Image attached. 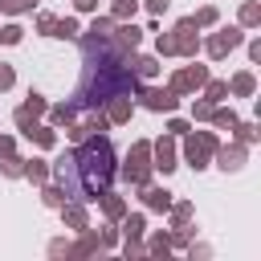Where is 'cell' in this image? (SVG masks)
<instances>
[{
	"instance_id": "obj_13",
	"label": "cell",
	"mask_w": 261,
	"mask_h": 261,
	"mask_svg": "<svg viewBox=\"0 0 261 261\" xmlns=\"http://www.w3.org/2000/svg\"><path fill=\"white\" fill-rule=\"evenodd\" d=\"M61 220H65V228H73V232L90 228V212H86L82 200H65V204H61Z\"/></svg>"
},
{
	"instance_id": "obj_8",
	"label": "cell",
	"mask_w": 261,
	"mask_h": 261,
	"mask_svg": "<svg viewBox=\"0 0 261 261\" xmlns=\"http://www.w3.org/2000/svg\"><path fill=\"white\" fill-rule=\"evenodd\" d=\"M45 110H49V102H45V98H41L37 90H29V98H24L20 106H16V114H12V122H16L20 130H24V126H33V122H37V118H41Z\"/></svg>"
},
{
	"instance_id": "obj_12",
	"label": "cell",
	"mask_w": 261,
	"mask_h": 261,
	"mask_svg": "<svg viewBox=\"0 0 261 261\" xmlns=\"http://www.w3.org/2000/svg\"><path fill=\"white\" fill-rule=\"evenodd\" d=\"M130 114H135V98H130V94H114V98L106 102V122H110V126L130 122Z\"/></svg>"
},
{
	"instance_id": "obj_26",
	"label": "cell",
	"mask_w": 261,
	"mask_h": 261,
	"mask_svg": "<svg viewBox=\"0 0 261 261\" xmlns=\"http://www.w3.org/2000/svg\"><path fill=\"white\" fill-rule=\"evenodd\" d=\"M65 200H69V196H65L57 184H41V204H45V208H61Z\"/></svg>"
},
{
	"instance_id": "obj_29",
	"label": "cell",
	"mask_w": 261,
	"mask_h": 261,
	"mask_svg": "<svg viewBox=\"0 0 261 261\" xmlns=\"http://www.w3.org/2000/svg\"><path fill=\"white\" fill-rule=\"evenodd\" d=\"M241 24H245V29L261 24V4H257V0H245V4H241Z\"/></svg>"
},
{
	"instance_id": "obj_47",
	"label": "cell",
	"mask_w": 261,
	"mask_h": 261,
	"mask_svg": "<svg viewBox=\"0 0 261 261\" xmlns=\"http://www.w3.org/2000/svg\"><path fill=\"white\" fill-rule=\"evenodd\" d=\"M249 61H261V41H249Z\"/></svg>"
},
{
	"instance_id": "obj_37",
	"label": "cell",
	"mask_w": 261,
	"mask_h": 261,
	"mask_svg": "<svg viewBox=\"0 0 261 261\" xmlns=\"http://www.w3.org/2000/svg\"><path fill=\"white\" fill-rule=\"evenodd\" d=\"M122 253H126V257H147V245H143L139 237H126V241H122Z\"/></svg>"
},
{
	"instance_id": "obj_7",
	"label": "cell",
	"mask_w": 261,
	"mask_h": 261,
	"mask_svg": "<svg viewBox=\"0 0 261 261\" xmlns=\"http://www.w3.org/2000/svg\"><path fill=\"white\" fill-rule=\"evenodd\" d=\"M204 82H208V65H184V69L171 73L167 86H171L175 94H192V90H200Z\"/></svg>"
},
{
	"instance_id": "obj_27",
	"label": "cell",
	"mask_w": 261,
	"mask_h": 261,
	"mask_svg": "<svg viewBox=\"0 0 261 261\" xmlns=\"http://www.w3.org/2000/svg\"><path fill=\"white\" fill-rule=\"evenodd\" d=\"M122 232H126V237H143V232H147V216H143V212H135V216L122 212Z\"/></svg>"
},
{
	"instance_id": "obj_3",
	"label": "cell",
	"mask_w": 261,
	"mask_h": 261,
	"mask_svg": "<svg viewBox=\"0 0 261 261\" xmlns=\"http://www.w3.org/2000/svg\"><path fill=\"white\" fill-rule=\"evenodd\" d=\"M216 147H220V139H216L212 130H188V135H184V159H188L196 171L208 167V159H212Z\"/></svg>"
},
{
	"instance_id": "obj_30",
	"label": "cell",
	"mask_w": 261,
	"mask_h": 261,
	"mask_svg": "<svg viewBox=\"0 0 261 261\" xmlns=\"http://www.w3.org/2000/svg\"><path fill=\"white\" fill-rule=\"evenodd\" d=\"M192 20H196V29H212V24L220 20V12H216L212 4H204V8H196V16H192Z\"/></svg>"
},
{
	"instance_id": "obj_23",
	"label": "cell",
	"mask_w": 261,
	"mask_h": 261,
	"mask_svg": "<svg viewBox=\"0 0 261 261\" xmlns=\"http://www.w3.org/2000/svg\"><path fill=\"white\" fill-rule=\"evenodd\" d=\"M110 33H114V20H110V16H94V24L86 29V37H82V41H106Z\"/></svg>"
},
{
	"instance_id": "obj_14",
	"label": "cell",
	"mask_w": 261,
	"mask_h": 261,
	"mask_svg": "<svg viewBox=\"0 0 261 261\" xmlns=\"http://www.w3.org/2000/svg\"><path fill=\"white\" fill-rule=\"evenodd\" d=\"M130 69L139 73V82H151V77H159V57H151V53H130Z\"/></svg>"
},
{
	"instance_id": "obj_25",
	"label": "cell",
	"mask_w": 261,
	"mask_h": 261,
	"mask_svg": "<svg viewBox=\"0 0 261 261\" xmlns=\"http://www.w3.org/2000/svg\"><path fill=\"white\" fill-rule=\"evenodd\" d=\"M24 179L49 184V163H45V159H24Z\"/></svg>"
},
{
	"instance_id": "obj_42",
	"label": "cell",
	"mask_w": 261,
	"mask_h": 261,
	"mask_svg": "<svg viewBox=\"0 0 261 261\" xmlns=\"http://www.w3.org/2000/svg\"><path fill=\"white\" fill-rule=\"evenodd\" d=\"M98 241H102V249H114V245H118L114 228H98Z\"/></svg>"
},
{
	"instance_id": "obj_35",
	"label": "cell",
	"mask_w": 261,
	"mask_h": 261,
	"mask_svg": "<svg viewBox=\"0 0 261 261\" xmlns=\"http://www.w3.org/2000/svg\"><path fill=\"white\" fill-rule=\"evenodd\" d=\"M33 4H37V0H0V12L20 16V12H33Z\"/></svg>"
},
{
	"instance_id": "obj_1",
	"label": "cell",
	"mask_w": 261,
	"mask_h": 261,
	"mask_svg": "<svg viewBox=\"0 0 261 261\" xmlns=\"http://www.w3.org/2000/svg\"><path fill=\"white\" fill-rule=\"evenodd\" d=\"M73 167H77V200L94 204L110 179H114V147L106 135H86L82 143H73Z\"/></svg>"
},
{
	"instance_id": "obj_38",
	"label": "cell",
	"mask_w": 261,
	"mask_h": 261,
	"mask_svg": "<svg viewBox=\"0 0 261 261\" xmlns=\"http://www.w3.org/2000/svg\"><path fill=\"white\" fill-rule=\"evenodd\" d=\"M208 114H212V102H208V98L192 102V118H196V122H208Z\"/></svg>"
},
{
	"instance_id": "obj_17",
	"label": "cell",
	"mask_w": 261,
	"mask_h": 261,
	"mask_svg": "<svg viewBox=\"0 0 261 261\" xmlns=\"http://www.w3.org/2000/svg\"><path fill=\"white\" fill-rule=\"evenodd\" d=\"M20 135H24V139H33L37 147H53V143H57V126H49V122H41V118H37L33 126H24Z\"/></svg>"
},
{
	"instance_id": "obj_46",
	"label": "cell",
	"mask_w": 261,
	"mask_h": 261,
	"mask_svg": "<svg viewBox=\"0 0 261 261\" xmlns=\"http://www.w3.org/2000/svg\"><path fill=\"white\" fill-rule=\"evenodd\" d=\"M77 12H98V0H73Z\"/></svg>"
},
{
	"instance_id": "obj_19",
	"label": "cell",
	"mask_w": 261,
	"mask_h": 261,
	"mask_svg": "<svg viewBox=\"0 0 261 261\" xmlns=\"http://www.w3.org/2000/svg\"><path fill=\"white\" fill-rule=\"evenodd\" d=\"M98 204H102V216H106V220H122V212H126V200H122V196H114L110 188L98 196Z\"/></svg>"
},
{
	"instance_id": "obj_2",
	"label": "cell",
	"mask_w": 261,
	"mask_h": 261,
	"mask_svg": "<svg viewBox=\"0 0 261 261\" xmlns=\"http://www.w3.org/2000/svg\"><path fill=\"white\" fill-rule=\"evenodd\" d=\"M151 139H135L130 143V151H126V163L118 167V175L126 179V184H135V188H143V184H151Z\"/></svg>"
},
{
	"instance_id": "obj_9",
	"label": "cell",
	"mask_w": 261,
	"mask_h": 261,
	"mask_svg": "<svg viewBox=\"0 0 261 261\" xmlns=\"http://www.w3.org/2000/svg\"><path fill=\"white\" fill-rule=\"evenodd\" d=\"M151 159H155L151 167H155V171H163V175H171V171L179 167V163H175V143H171V135H163V139H155V143H151Z\"/></svg>"
},
{
	"instance_id": "obj_22",
	"label": "cell",
	"mask_w": 261,
	"mask_h": 261,
	"mask_svg": "<svg viewBox=\"0 0 261 261\" xmlns=\"http://www.w3.org/2000/svg\"><path fill=\"white\" fill-rule=\"evenodd\" d=\"M49 37H61V41H77V37H82V29H77V20H73V16H61V20H53Z\"/></svg>"
},
{
	"instance_id": "obj_6",
	"label": "cell",
	"mask_w": 261,
	"mask_h": 261,
	"mask_svg": "<svg viewBox=\"0 0 261 261\" xmlns=\"http://www.w3.org/2000/svg\"><path fill=\"white\" fill-rule=\"evenodd\" d=\"M241 41H245V33H241L237 24H228V29H220V33H212L204 49H208V57H212V61H224V57H228V53H232V49H237Z\"/></svg>"
},
{
	"instance_id": "obj_18",
	"label": "cell",
	"mask_w": 261,
	"mask_h": 261,
	"mask_svg": "<svg viewBox=\"0 0 261 261\" xmlns=\"http://www.w3.org/2000/svg\"><path fill=\"white\" fill-rule=\"evenodd\" d=\"M45 114H49V126H69V122H77V102H61V106H49Z\"/></svg>"
},
{
	"instance_id": "obj_31",
	"label": "cell",
	"mask_w": 261,
	"mask_h": 261,
	"mask_svg": "<svg viewBox=\"0 0 261 261\" xmlns=\"http://www.w3.org/2000/svg\"><path fill=\"white\" fill-rule=\"evenodd\" d=\"M0 171H4V175H12V179H16V175H24V159L12 151V155H4V159H0Z\"/></svg>"
},
{
	"instance_id": "obj_32",
	"label": "cell",
	"mask_w": 261,
	"mask_h": 261,
	"mask_svg": "<svg viewBox=\"0 0 261 261\" xmlns=\"http://www.w3.org/2000/svg\"><path fill=\"white\" fill-rule=\"evenodd\" d=\"M167 249H171V241H167V232H155V237L147 241V257H167Z\"/></svg>"
},
{
	"instance_id": "obj_44",
	"label": "cell",
	"mask_w": 261,
	"mask_h": 261,
	"mask_svg": "<svg viewBox=\"0 0 261 261\" xmlns=\"http://www.w3.org/2000/svg\"><path fill=\"white\" fill-rule=\"evenodd\" d=\"M49 253H53V257H61V253L69 257V241H49Z\"/></svg>"
},
{
	"instance_id": "obj_36",
	"label": "cell",
	"mask_w": 261,
	"mask_h": 261,
	"mask_svg": "<svg viewBox=\"0 0 261 261\" xmlns=\"http://www.w3.org/2000/svg\"><path fill=\"white\" fill-rule=\"evenodd\" d=\"M20 37H24L20 24H4V29H0V45H20Z\"/></svg>"
},
{
	"instance_id": "obj_45",
	"label": "cell",
	"mask_w": 261,
	"mask_h": 261,
	"mask_svg": "<svg viewBox=\"0 0 261 261\" xmlns=\"http://www.w3.org/2000/svg\"><path fill=\"white\" fill-rule=\"evenodd\" d=\"M12 151H16V143H12V135H0V159H4V155H12Z\"/></svg>"
},
{
	"instance_id": "obj_20",
	"label": "cell",
	"mask_w": 261,
	"mask_h": 261,
	"mask_svg": "<svg viewBox=\"0 0 261 261\" xmlns=\"http://www.w3.org/2000/svg\"><path fill=\"white\" fill-rule=\"evenodd\" d=\"M208 122H212L216 130H232L241 118H237V110H228V106H220V102H216V106H212V114H208Z\"/></svg>"
},
{
	"instance_id": "obj_5",
	"label": "cell",
	"mask_w": 261,
	"mask_h": 261,
	"mask_svg": "<svg viewBox=\"0 0 261 261\" xmlns=\"http://www.w3.org/2000/svg\"><path fill=\"white\" fill-rule=\"evenodd\" d=\"M171 37H175V57L196 61V53H200V29H196V20H192V16H184V20L171 29Z\"/></svg>"
},
{
	"instance_id": "obj_15",
	"label": "cell",
	"mask_w": 261,
	"mask_h": 261,
	"mask_svg": "<svg viewBox=\"0 0 261 261\" xmlns=\"http://www.w3.org/2000/svg\"><path fill=\"white\" fill-rule=\"evenodd\" d=\"M139 192H143V204H147L151 212H167V208H171V192H167V188H155V184H143Z\"/></svg>"
},
{
	"instance_id": "obj_21",
	"label": "cell",
	"mask_w": 261,
	"mask_h": 261,
	"mask_svg": "<svg viewBox=\"0 0 261 261\" xmlns=\"http://www.w3.org/2000/svg\"><path fill=\"white\" fill-rule=\"evenodd\" d=\"M171 228H179V224H192V216H196V204L192 200H171Z\"/></svg>"
},
{
	"instance_id": "obj_33",
	"label": "cell",
	"mask_w": 261,
	"mask_h": 261,
	"mask_svg": "<svg viewBox=\"0 0 261 261\" xmlns=\"http://www.w3.org/2000/svg\"><path fill=\"white\" fill-rule=\"evenodd\" d=\"M155 49H159V57H175V37L155 29Z\"/></svg>"
},
{
	"instance_id": "obj_28",
	"label": "cell",
	"mask_w": 261,
	"mask_h": 261,
	"mask_svg": "<svg viewBox=\"0 0 261 261\" xmlns=\"http://www.w3.org/2000/svg\"><path fill=\"white\" fill-rule=\"evenodd\" d=\"M135 12H139V0H114L110 20H114V24H118V20H135Z\"/></svg>"
},
{
	"instance_id": "obj_24",
	"label": "cell",
	"mask_w": 261,
	"mask_h": 261,
	"mask_svg": "<svg viewBox=\"0 0 261 261\" xmlns=\"http://www.w3.org/2000/svg\"><path fill=\"white\" fill-rule=\"evenodd\" d=\"M200 90H204V98H208V102H212V106H216V102H224V98H228V82H220V77H208V82H204V86H200Z\"/></svg>"
},
{
	"instance_id": "obj_11",
	"label": "cell",
	"mask_w": 261,
	"mask_h": 261,
	"mask_svg": "<svg viewBox=\"0 0 261 261\" xmlns=\"http://www.w3.org/2000/svg\"><path fill=\"white\" fill-rule=\"evenodd\" d=\"M110 41H114L118 49L135 53V49H139V41H143V29H139L135 20H118V24H114V33H110Z\"/></svg>"
},
{
	"instance_id": "obj_4",
	"label": "cell",
	"mask_w": 261,
	"mask_h": 261,
	"mask_svg": "<svg viewBox=\"0 0 261 261\" xmlns=\"http://www.w3.org/2000/svg\"><path fill=\"white\" fill-rule=\"evenodd\" d=\"M135 94H139V102H143L147 110H155V114H171V110L179 106V94H175L171 86H139Z\"/></svg>"
},
{
	"instance_id": "obj_43",
	"label": "cell",
	"mask_w": 261,
	"mask_h": 261,
	"mask_svg": "<svg viewBox=\"0 0 261 261\" xmlns=\"http://www.w3.org/2000/svg\"><path fill=\"white\" fill-rule=\"evenodd\" d=\"M167 8H171V0H147V12H151V16H163Z\"/></svg>"
},
{
	"instance_id": "obj_16",
	"label": "cell",
	"mask_w": 261,
	"mask_h": 261,
	"mask_svg": "<svg viewBox=\"0 0 261 261\" xmlns=\"http://www.w3.org/2000/svg\"><path fill=\"white\" fill-rule=\"evenodd\" d=\"M253 90H257L253 69H241V73H232V77H228V98H249Z\"/></svg>"
},
{
	"instance_id": "obj_39",
	"label": "cell",
	"mask_w": 261,
	"mask_h": 261,
	"mask_svg": "<svg viewBox=\"0 0 261 261\" xmlns=\"http://www.w3.org/2000/svg\"><path fill=\"white\" fill-rule=\"evenodd\" d=\"M12 86H16V69L0 61V90H12Z\"/></svg>"
},
{
	"instance_id": "obj_40",
	"label": "cell",
	"mask_w": 261,
	"mask_h": 261,
	"mask_svg": "<svg viewBox=\"0 0 261 261\" xmlns=\"http://www.w3.org/2000/svg\"><path fill=\"white\" fill-rule=\"evenodd\" d=\"M53 20H57L53 12H41V16H37V33H45V37H49V29H53Z\"/></svg>"
},
{
	"instance_id": "obj_41",
	"label": "cell",
	"mask_w": 261,
	"mask_h": 261,
	"mask_svg": "<svg viewBox=\"0 0 261 261\" xmlns=\"http://www.w3.org/2000/svg\"><path fill=\"white\" fill-rule=\"evenodd\" d=\"M167 130H171V135H188V130H192V122H188V118H171V122H167Z\"/></svg>"
},
{
	"instance_id": "obj_34",
	"label": "cell",
	"mask_w": 261,
	"mask_h": 261,
	"mask_svg": "<svg viewBox=\"0 0 261 261\" xmlns=\"http://www.w3.org/2000/svg\"><path fill=\"white\" fill-rule=\"evenodd\" d=\"M232 130H237V143H245V147L257 143V122H237Z\"/></svg>"
},
{
	"instance_id": "obj_10",
	"label": "cell",
	"mask_w": 261,
	"mask_h": 261,
	"mask_svg": "<svg viewBox=\"0 0 261 261\" xmlns=\"http://www.w3.org/2000/svg\"><path fill=\"white\" fill-rule=\"evenodd\" d=\"M212 159H216L224 171H241V167H245V159H249V147H245V143H228V147H216V151H212Z\"/></svg>"
}]
</instances>
